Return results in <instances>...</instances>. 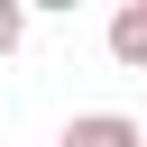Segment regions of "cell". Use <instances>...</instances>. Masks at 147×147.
<instances>
[{
  "label": "cell",
  "mask_w": 147,
  "mask_h": 147,
  "mask_svg": "<svg viewBox=\"0 0 147 147\" xmlns=\"http://www.w3.org/2000/svg\"><path fill=\"white\" fill-rule=\"evenodd\" d=\"M55 147H147V129H138L129 110H74Z\"/></svg>",
  "instance_id": "cell-1"
},
{
  "label": "cell",
  "mask_w": 147,
  "mask_h": 147,
  "mask_svg": "<svg viewBox=\"0 0 147 147\" xmlns=\"http://www.w3.org/2000/svg\"><path fill=\"white\" fill-rule=\"evenodd\" d=\"M110 55H119L129 74H147V0H119V9H110Z\"/></svg>",
  "instance_id": "cell-2"
},
{
  "label": "cell",
  "mask_w": 147,
  "mask_h": 147,
  "mask_svg": "<svg viewBox=\"0 0 147 147\" xmlns=\"http://www.w3.org/2000/svg\"><path fill=\"white\" fill-rule=\"evenodd\" d=\"M18 46H28V9H18V0H0V55H18Z\"/></svg>",
  "instance_id": "cell-3"
}]
</instances>
